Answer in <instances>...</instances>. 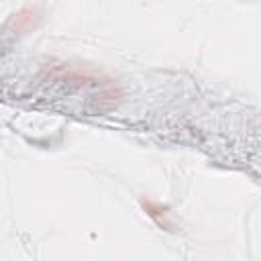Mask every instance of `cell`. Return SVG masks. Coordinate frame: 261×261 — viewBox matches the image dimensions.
I'll return each instance as SVG.
<instances>
[{
  "instance_id": "obj_1",
  "label": "cell",
  "mask_w": 261,
  "mask_h": 261,
  "mask_svg": "<svg viewBox=\"0 0 261 261\" xmlns=\"http://www.w3.org/2000/svg\"><path fill=\"white\" fill-rule=\"evenodd\" d=\"M139 202H141V208L145 210V214H147L159 228H165V230H171V228H173V222L169 220L167 208H165L163 204H159V202H155V200H151V198H145V196H143Z\"/></svg>"
},
{
  "instance_id": "obj_2",
  "label": "cell",
  "mask_w": 261,
  "mask_h": 261,
  "mask_svg": "<svg viewBox=\"0 0 261 261\" xmlns=\"http://www.w3.org/2000/svg\"><path fill=\"white\" fill-rule=\"evenodd\" d=\"M39 22V10L37 8H24L12 16V29L16 33H29Z\"/></svg>"
}]
</instances>
